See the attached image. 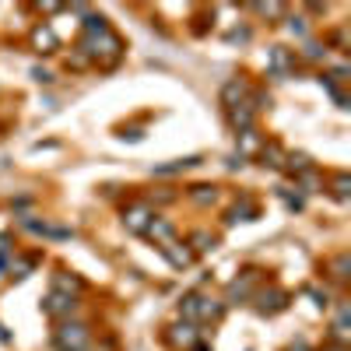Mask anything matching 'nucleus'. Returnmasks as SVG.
I'll return each mask as SVG.
<instances>
[{
  "label": "nucleus",
  "instance_id": "28",
  "mask_svg": "<svg viewBox=\"0 0 351 351\" xmlns=\"http://www.w3.org/2000/svg\"><path fill=\"white\" fill-rule=\"evenodd\" d=\"M302 56H306V60H319V56H327V49H324V46H316V43H306Z\"/></svg>",
  "mask_w": 351,
  "mask_h": 351
},
{
  "label": "nucleus",
  "instance_id": "23",
  "mask_svg": "<svg viewBox=\"0 0 351 351\" xmlns=\"http://www.w3.org/2000/svg\"><path fill=\"white\" fill-rule=\"evenodd\" d=\"M348 186H351V180H348V172H341L337 180H334V197H337V200H348Z\"/></svg>",
  "mask_w": 351,
  "mask_h": 351
},
{
  "label": "nucleus",
  "instance_id": "27",
  "mask_svg": "<svg viewBox=\"0 0 351 351\" xmlns=\"http://www.w3.org/2000/svg\"><path fill=\"white\" fill-rule=\"evenodd\" d=\"M32 39H36V46H53V43H56V36L49 32V28H36Z\"/></svg>",
  "mask_w": 351,
  "mask_h": 351
},
{
  "label": "nucleus",
  "instance_id": "4",
  "mask_svg": "<svg viewBox=\"0 0 351 351\" xmlns=\"http://www.w3.org/2000/svg\"><path fill=\"white\" fill-rule=\"evenodd\" d=\"M152 211L144 208V204H134V208H127V215H123V225L130 228V232H137V236H144V228L152 225Z\"/></svg>",
  "mask_w": 351,
  "mask_h": 351
},
{
  "label": "nucleus",
  "instance_id": "32",
  "mask_svg": "<svg viewBox=\"0 0 351 351\" xmlns=\"http://www.w3.org/2000/svg\"><path fill=\"white\" fill-rule=\"evenodd\" d=\"M193 351H211V348H208V344H200V341H197V344H193Z\"/></svg>",
  "mask_w": 351,
  "mask_h": 351
},
{
  "label": "nucleus",
  "instance_id": "31",
  "mask_svg": "<svg viewBox=\"0 0 351 351\" xmlns=\"http://www.w3.org/2000/svg\"><path fill=\"white\" fill-rule=\"evenodd\" d=\"M8 267H11V260H8V256H0V278H4V271H8Z\"/></svg>",
  "mask_w": 351,
  "mask_h": 351
},
{
  "label": "nucleus",
  "instance_id": "20",
  "mask_svg": "<svg viewBox=\"0 0 351 351\" xmlns=\"http://www.w3.org/2000/svg\"><path fill=\"white\" fill-rule=\"evenodd\" d=\"M190 243H193V250H197V253H208V250H215V246H218V239H215V236H208V232H193Z\"/></svg>",
  "mask_w": 351,
  "mask_h": 351
},
{
  "label": "nucleus",
  "instance_id": "8",
  "mask_svg": "<svg viewBox=\"0 0 351 351\" xmlns=\"http://www.w3.org/2000/svg\"><path fill=\"white\" fill-rule=\"evenodd\" d=\"M158 253L172 263V267H190V263H193V253L183 250L180 243H165V246H158Z\"/></svg>",
  "mask_w": 351,
  "mask_h": 351
},
{
  "label": "nucleus",
  "instance_id": "18",
  "mask_svg": "<svg viewBox=\"0 0 351 351\" xmlns=\"http://www.w3.org/2000/svg\"><path fill=\"white\" fill-rule=\"evenodd\" d=\"M253 215H256V211H253V204H250V200H243V204H239V208H232V211H228V218H225V225H236V221H250Z\"/></svg>",
  "mask_w": 351,
  "mask_h": 351
},
{
  "label": "nucleus",
  "instance_id": "11",
  "mask_svg": "<svg viewBox=\"0 0 351 351\" xmlns=\"http://www.w3.org/2000/svg\"><path fill=\"white\" fill-rule=\"evenodd\" d=\"M197 337H200V334H197L193 324H176V327H172V341L180 344V348H193Z\"/></svg>",
  "mask_w": 351,
  "mask_h": 351
},
{
  "label": "nucleus",
  "instance_id": "16",
  "mask_svg": "<svg viewBox=\"0 0 351 351\" xmlns=\"http://www.w3.org/2000/svg\"><path fill=\"white\" fill-rule=\"evenodd\" d=\"M81 288H84V281H81V278H74V274H56V291H67V295H77Z\"/></svg>",
  "mask_w": 351,
  "mask_h": 351
},
{
  "label": "nucleus",
  "instance_id": "29",
  "mask_svg": "<svg viewBox=\"0 0 351 351\" xmlns=\"http://www.w3.org/2000/svg\"><path fill=\"white\" fill-rule=\"evenodd\" d=\"M32 77H36V81H43V84H49V81H53V74H49V71H32Z\"/></svg>",
  "mask_w": 351,
  "mask_h": 351
},
{
  "label": "nucleus",
  "instance_id": "10",
  "mask_svg": "<svg viewBox=\"0 0 351 351\" xmlns=\"http://www.w3.org/2000/svg\"><path fill=\"white\" fill-rule=\"evenodd\" d=\"M285 291H278V288H271V291H263L260 295V302H256V309L260 313H278V309H285Z\"/></svg>",
  "mask_w": 351,
  "mask_h": 351
},
{
  "label": "nucleus",
  "instance_id": "19",
  "mask_svg": "<svg viewBox=\"0 0 351 351\" xmlns=\"http://www.w3.org/2000/svg\"><path fill=\"white\" fill-rule=\"evenodd\" d=\"M330 271H334V278H337V281H348V271H351V256H348V253H337V256L330 260Z\"/></svg>",
  "mask_w": 351,
  "mask_h": 351
},
{
  "label": "nucleus",
  "instance_id": "9",
  "mask_svg": "<svg viewBox=\"0 0 351 351\" xmlns=\"http://www.w3.org/2000/svg\"><path fill=\"white\" fill-rule=\"evenodd\" d=\"M200 302H204V295H200V291H186V295H183V302H180V313H183V319H186V324H197V319H200Z\"/></svg>",
  "mask_w": 351,
  "mask_h": 351
},
{
  "label": "nucleus",
  "instance_id": "7",
  "mask_svg": "<svg viewBox=\"0 0 351 351\" xmlns=\"http://www.w3.org/2000/svg\"><path fill=\"white\" fill-rule=\"evenodd\" d=\"M253 116H256V109H253V102H243V106H232L228 109V120H232V127L236 130H253Z\"/></svg>",
  "mask_w": 351,
  "mask_h": 351
},
{
  "label": "nucleus",
  "instance_id": "21",
  "mask_svg": "<svg viewBox=\"0 0 351 351\" xmlns=\"http://www.w3.org/2000/svg\"><path fill=\"white\" fill-rule=\"evenodd\" d=\"M221 302L218 299H208V295H204V302H200V319H218L221 316Z\"/></svg>",
  "mask_w": 351,
  "mask_h": 351
},
{
  "label": "nucleus",
  "instance_id": "17",
  "mask_svg": "<svg viewBox=\"0 0 351 351\" xmlns=\"http://www.w3.org/2000/svg\"><path fill=\"white\" fill-rule=\"evenodd\" d=\"M250 285H253V274H243V281H232V285H228V302L246 299V295H250Z\"/></svg>",
  "mask_w": 351,
  "mask_h": 351
},
{
  "label": "nucleus",
  "instance_id": "3",
  "mask_svg": "<svg viewBox=\"0 0 351 351\" xmlns=\"http://www.w3.org/2000/svg\"><path fill=\"white\" fill-rule=\"evenodd\" d=\"M267 67H271L274 77H288L291 71H295V56H291V49H285V46H271Z\"/></svg>",
  "mask_w": 351,
  "mask_h": 351
},
{
  "label": "nucleus",
  "instance_id": "13",
  "mask_svg": "<svg viewBox=\"0 0 351 351\" xmlns=\"http://www.w3.org/2000/svg\"><path fill=\"white\" fill-rule=\"evenodd\" d=\"M190 165H200V155H190V158H176L169 165H155V176H172V172H183Z\"/></svg>",
  "mask_w": 351,
  "mask_h": 351
},
{
  "label": "nucleus",
  "instance_id": "24",
  "mask_svg": "<svg viewBox=\"0 0 351 351\" xmlns=\"http://www.w3.org/2000/svg\"><path fill=\"white\" fill-rule=\"evenodd\" d=\"M253 11L267 14V18H278V14H285V4H253Z\"/></svg>",
  "mask_w": 351,
  "mask_h": 351
},
{
  "label": "nucleus",
  "instance_id": "14",
  "mask_svg": "<svg viewBox=\"0 0 351 351\" xmlns=\"http://www.w3.org/2000/svg\"><path fill=\"white\" fill-rule=\"evenodd\" d=\"M260 158H263V165H271V169H281L285 165V152L278 148V144H263Z\"/></svg>",
  "mask_w": 351,
  "mask_h": 351
},
{
  "label": "nucleus",
  "instance_id": "30",
  "mask_svg": "<svg viewBox=\"0 0 351 351\" xmlns=\"http://www.w3.org/2000/svg\"><path fill=\"white\" fill-rule=\"evenodd\" d=\"M324 351H348V344H334V341H330V344H327Z\"/></svg>",
  "mask_w": 351,
  "mask_h": 351
},
{
  "label": "nucleus",
  "instance_id": "25",
  "mask_svg": "<svg viewBox=\"0 0 351 351\" xmlns=\"http://www.w3.org/2000/svg\"><path fill=\"white\" fill-rule=\"evenodd\" d=\"M288 32L302 39V36L309 32V28H306V18H288Z\"/></svg>",
  "mask_w": 351,
  "mask_h": 351
},
{
  "label": "nucleus",
  "instance_id": "6",
  "mask_svg": "<svg viewBox=\"0 0 351 351\" xmlns=\"http://www.w3.org/2000/svg\"><path fill=\"white\" fill-rule=\"evenodd\" d=\"M144 236H148L155 246H165V243H172L176 228H172V221H165V218H152V225L144 228Z\"/></svg>",
  "mask_w": 351,
  "mask_h": 351
},
{
  "label": "nucleus",
  "instance_id": "2",
  "mask_svg": "<svg viewBox=\"0 0 351 351\" xmlns=\"http://www.w3.org/2000/svg\"><path fill=\"white\" fill-rule=\"evenodd\" d=\"M74 309H77V295H67V291H56V288L49 291L46 302H43V313L56 316V319H71Z\"/></svg>",
  "mask_w": 351,
  "mask_h": 351
},
{
  "label": "nucleus",
  "instance_id": "22",
  "mask_svg": "<svg viewBox=\"0 0 351 351\" xmlns=\"http://www.w3.org/2000/svg\"><path fill=\"white\" fill-rule=\"evenodd\" d=\"M32 267H36L32 256H28V260H18V263L11 260V274H14V278H28V271H32Z\"/></svg>",
  "mask_w": 351,
  "mask_h": 351
},
{
  "label": "nucleus",
  "instance_id": "26",
  "mask_svg": "<svg viewBox=\"0 0 351 351\" xmlns=\"http://www.w3.org/2000/svg\"><path fill=\"white\" fill-rule=\"evenodd\" d=\"M299 186H306V193H316V186H319V183H316V172H313V169L299 176Z\"/></svg>",
  "mask_w": 351,
  "mask_h": 351
},
{
  "label": "nucleus",
  "instance_id": "1",
  "mask_svg": "<svg viewBox=\"0 0 351 351\" xmlns=\"http://www.w3.org/2000/svg\"><path fill=\"white\" fill-rule=\"evenodd\" d=\"M53 341H56V348H60V351H84L88 341H92V334H88V327L77 324V319H60V327H56Z\"/></svg>",
  "mask_w": 351,
  "mask_h": 351
},
{
  "label": "nucleus",
  "instance_id": "5",
  "mask_svg": "<svg viewBox=\"0 0 351 351\" xmlns=\"http://www.w3.org/2000/svg\"><path fill=\"white\" fill-rule=\"evenodd\" d=\"M246 95H250V88H246L239 77L225 81V88H221V102H225V109H232V106H243V102H246Z\"/></svg>",
  "mask_w": 351,
  "mask_h": 351
},
{
  "label": "nucleus",
  "instance_id": "15",
  "mask_svg": "<svg viewBox=\"0 0 351 351\" xmlns=\"http://www.w3.org/2000/svg\"><path fill=\"white\" fill-rule=\"evenodd\" d=\"M285 169L288 172H295V176H302V172H309L313 169V162H309V155H285Z\"/></svg>",
  "mask_w": 351,
  "mask_h": 351
},
{
  "label": "nucleus",
  "instance_id": "12",
  "mask_svg": "<svg viewBox=\"0 0 351 351\" xmlns=\"http://www.w3.org/2000/svg\"><path fill=\"white\" fill-rule=\"evenodd\" d=\"M190 200H197V204H215V200H218V186H215V183H197V186H190Z\"/></svg>",
  "mask_w": 351,
  "mask_h": 351
}]
</instances>
